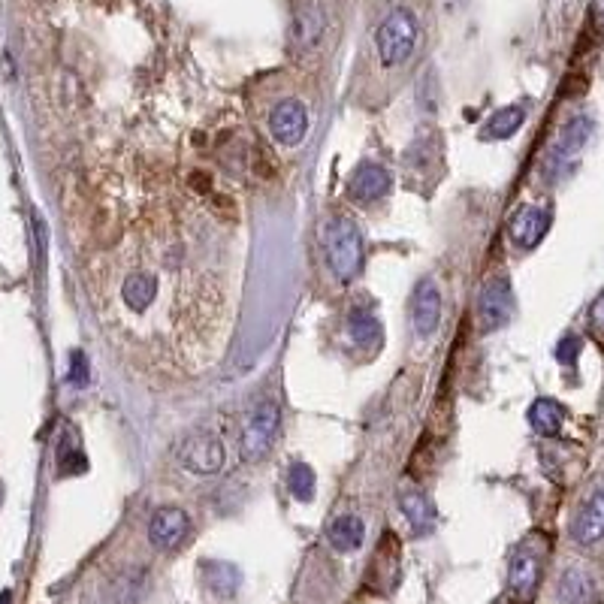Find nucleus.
<instances>
[{
    "label": "nucleus",
    "instance_id": "obj_17",
    "mask_svg": "<svg viewBox=\"0 0 604 604\" xmlns=\"http://www.w3.org/2000/svg\"><path fill=\"white\" fill-rule=\"evenodd\" d=\"M559 604H595V583L583 568H568L559 577Z\"/></svg>",
    "mask_w": 604,
    "mask_h": 604
},
{
    "label": "nucleus",
    "instance_id": "obj_25",
    "mask_svg": "<svg viewBox=\"0 0 604 604\" xmlns=\"http://www.w3.org/2000/svg\"><path fill=\"white\" fill-rule=\"evenodd\" d=\"M67 381L76 384V387H85V384H88V360H85L82 351H73V354H70V375H67Z\"/></svg>",
    "mask_w": 604,
    "mask_h": 604
},
{
    "label": "nucleus",
    "instance_id": "obj_5",
    "mask_svg": "<svg viewBox=\"0 0 604 604\" xmlns=\"http://www.w3.org/2000/svg\"><path fill=\"white\" fill-rule=\"evenodd\" d=\"M514 315V290L505 275H496L484 284L478 296V327L481 333H493L505 327Z\"/></svg>",
    "mask_w": 604,
    "mask_h": 604
},
{
    "label": "nucleus",
    "instance_id": "obj_2",
    "mask_svg": "<svg viewBox=\"0 0 604 604\" xmlns=\"http://www.w3.org/2000/svg\"><path fill=\"white\" fill-rule=\"evenodd\" d=\"M278 432H281V408L266 399L248 414V420L242 426V435H239L242 463H260L266 453L275 447Z\"/></svg>",
    "mask_w": 604,
    "mask_h": 604
},
{
    "label": "nucleus",
    "instance_id": "obj_30",
    "mask_svg": "<svg viewBox=\"0 0 604 604\" xmlns=\"http://www.w3.org/2000/svg\"><path fill=\"white\" fill-rule=\"evenodd\" d=\"M499 604H511V601H499Z\"/></svg>",
    "mask_w": 604,
    "mask_h": 604
},
{
    "label": "nucleus",
    "instance_id": "obj_9",
    "mask_svg": "<svg viewBox=\"0 0 604 604\" xmlns=\"http://www.w3.org/2000/svg\"><path fill=\"white\" fill-rule=\"evenodd\" d=\"M604 538V487H595L571 520V541L577 547H595Z\"/></svg>",
    "mask_w": 604,
    "mask_h": 604
},
{
    "label": "nucleus",
    "instance_id": "obj_4",
    "mask_svg": "<svg viewBox=\"0 0 604 604\" xmlns=\"http://www.w3.org/2000/svg\"><path fill=\"white\" fill-rule=\"evenodd\" d=\"M179 460L194 475H218L224 469V444L212 432L197 429L179 444Z\"/></svg>",
    "mask_w": 604,
    "mask_h": 604
},
{
    "label": "nucleus",
    "instance_id": "obj_29",
    "mask_svg": "<svg viewBox=\"0 0 604 604\" xmlns=\"http://www.w3.org/2000/svg\"><path fill=\"white\" fill-rule=\"evenodd\" d=\"M0 502H4V487H0Z\"/></svg>",
    "mask_w": 604,
    "mask_h": 604
},
{
    "label": "nucleus",
    "instance_id": "obj_18",
    "mask_svg": "<svg viewBox=\"0 0 604 604\" xmlns=\"http://www.w3.org/2000/svg\"><path fill=\"white\" fill-rule=\"evenodd\" d=\"M324 28H327V19L321 13V7H302L293 19V43L299 49H312L321 37H324Z\"/></svg>",
    "mask_w": 604,
    "mask_h": 604
},
{
    "label": "nucleus",
    "instance_id": "obj_26",
    "mask_svg": "<svg viewBox=\"0 0 604 604\" xmlns=\"http://www.w3.org/2000/svg\"><path fill=\"white\" fill-rule=\"evenodd\" d=\"M589 327H592L598 336H604V293L589 306Z\"/></svg>",
    "mask_w": 604,
    "mask_h": 604
},
{
    "label": "nucleus",
    "instance_id": "obj_24",
    "mask_svg": "<svg viewBox=\"0 0 604 604\" xmlns=\"http://www.w3.org/2000/svg\"><path fill=\"white\" fill-rule=\"evenodd\" d=\"M580 348H583V342H580V336H565L559 345H556V360L559 363H565V366H571L574 360H577V354H580Z\"/></svg>",
    "mask_w": 604,
    "mask_h": 604
},
{
    "label": "nucleus",
    "instance_id": "obj_14",
    "mask_svg": "<svg viewBox=\"0 0 604 604\" xmlns=\"http://www.w3.org/2000/svg\"><path fill=\"white\" fill-rule=\"evenodd\" d=\"M399 508H402V514H405V520H408V526H411L414 535H429V532L435 529L438 514H435V505L429 502L426 493H420V490H405V493L399 496Z\"/></svg>",
    "mask_w": 604,
    "mask_h": 604
},
{
    "label": "nucleus",
    "instance_id": "obj_22",
    "mask_svg": "<svg viewBox=\"0 0 604 604\" xmlns=\"http://www.w3.org/2000/svg\"><path fill=\"white\" fill-rule=\"evenodd\" d=\"M348 333L357 345H375L381 339V321L369 309H354L348 318Z\"/></svg>",
    "mask_w": 604,
    "mask_h": 604
},
{
    "label": "nucleus",
    "instance_id": "obj_10",
    "mask_svg": "<svg viewBox=\"0 0 604 604\" xmlns=\"http://www.w3.org/2000/svg\"><path fill=\"white\" fill-rule=\"evenodd\" d=\"M541 583V553L532 550L529 544L520 547L514 556H511V565H508V589L517 601H529L535 595Z\"/></svg>",
    "mask_w": 604,
    "mask_h": 604
},
{
    "label": "nucleus",
    "instance_id": "obj_15",
    "mask_svg": "<svg viewBox=\"0 0 604 604\" xmlns=\"http://www.w3.org/2000/svg\"><path fill=\"white\" fill-rule=\"evenodd\" d=\"M327 538H330V547L339 550V553H354L363 547V538H366V526L357 514H342L330 523L327 529Z\"/></svg>",
    "mask_w": 604,
    "mask_h": 604
},
{
    "label": "nucleus",
    "instance_id": "obj_11",
    "mask_svg": "<svg viewBox=\"0 0 604 604\" xmlns=\"http://www.w3.org/2000/svg\"><path fill=\"white\" fill-rule=\"evenodd\" d=\"M547 230H550V215L541 206H520L508 221V233H511L514 245L523 251L538 248L541 239L547 236Z\"/></svg>",
    "mask_w": 604,
    "mask_h": 604
},
{
    "label": "nucleus",
    "instance_id": "obj_27",
    "mask_svg": "<svg viewBox=\"0 0 604 604\" xmlns=\"http://www.w3.org/2000/svg\"><path fill=\"white\" fill-rule=\"evenodd\" d=\"M592 25L598 34H604V0H592Z\"/></svg>",
    "mask_w": 604,
    "mask_h": 604
},
{
    "label": "nucleus",
    "instance_id": "obj_20",
    "mask_svg": "<svg viewBox=\"0 0 604 604\" xmlns=\"http://www.w3.org/2000/svg\"><path fill=\"white\" fill-rule=\"evenodd\" d=\"M523 121H526V109H523V106H505V109H499V112L487 121L484 136H487V139H508V136H514V133L523 127Z\"/></svg>",
    "mask_w": 604,
    "mask_h": 604
},
{
    "label": "nucleus",
    "instance_id": "obj_3",
    "mask_svg": "<svg viewBox=\"0 0 604 604\" xmlns=\"http://www.w3.org/2000/svg\"><path fill=\"white\" fill-rule=\"evenodd\" d=\"M417 46V22L408 10H393L375 31V49L384 67H399Z\"/></svg>",
    "mask_w": 604,
    "mask_h": 604
},
{
    "label": "nucleus",
    "instance_id": "obj_21",
    "mask_svg": "<svg viewBox=\"0 0 604 604\" xmlns=\"http://www.w3.org/2000/svg\"><path fill=\"white\" fill-rule=\"evenodd\" d=\"M287 490L296 502H312L315 499V490H318V478H315V469L306 466V463H293L287 469Z\"/></svg>",
    "mask_w": 604,
    "mask_h": 604
},
{
    "label": "nucleus",
    "instance_id": "obj_16",
    "mask_svg": "<svg viewBox=\"0 0 604 604\" xmlns=\"http://www.w3.org/2000/svg\"><path fill=\"white\" fill-rule=\"evenodd\" d=\"M121 296L127 302V309H133L136 315L145 312L158 296V278L151 272H130L121 284Z\"/></svg>",
    "mask_w": 604,
    "mask_h": 604
},
{
    "label": "nucleus",
    "instance_id": "obj_8",
    "mask_svg": "<svg viewBox=\"0 0 604 604\" xmlns=\"http://www.w3.org/2000/svg\"><path fill=\"white\" fill-rule=\"evenodd\" d=\"M390 188H393L390 170L381 167V164L363 161V164L354 170L351 182H348V197H351V203H357V206H372V203L384 200V197L390 194Z\"/></svg>",
    "mask_w": 604,
    "mask_h": 604
},
{
    "label": "nucleus",
    "instance_id": "obj_23",
    "mask_svg": "<svg viewBox=\"0 0 604 604\" xmlns=\"http://www.w3.org/2000/svg\"><path fill=\"white\" fill-rule=\"evenodd\" d=\"M58 463H61V475H82V472L88 469V457H85L79 447H73V450H64V447H61Z\"/></svg>",
    "mask_w": 604,
    "mask_h": 604
},
{
    "label": "nucleus",
    "instance_id": "obj_7",
    "mask_svg": "<svg viewBox=\"0 0 604 604\" xmlns=\"http://www.w3.org/2000/svg\"><path fill=\"white\" fill-rule=\"evenodd\" d=\"M269 133L278 145L293 148L306 139L309 133V109L299 100H281L272 112H269Z\"/></svg>",
    "mask_w": 604,
    "mask_h": 604
},
{
    "label": "nucleus",
    "instance_id": "obj_12",
    "mask_svg": "<svg viewBox=\"0 0 604 604\" xmlns=\"http://www.w3.org/2000/svg\"><path fill=\"white\" fill-rule=\"evenodd\" d=\"M411 321L420 339H429L441 321V293L432 281H420L411 296Z\"/></svg>",
    "mask_w": 604,
    "mask_h": 604
},
{
    "label": "nucleus",
    "instance_id": "obj_6",
    "mask_svg": "<svg viewBox=\"0 0 604 604\" xmlns=\"http://www.w3.org/2000/svg\"><path fill=\"white\" fill-rule=\"evenodd\" d=\"M188 532H191V517L182 508H173V505L158 508L155 517H151V523H148V541H151V547L161 550V553L179 550L185 544Z\"/></svg>",
    "mask_w": 604,
    "mask_h": 604
},
{
    "label": "nucleus",
    "instance_id": "obj_1",
    "mask_svg": "<svg viewBox=\"0 0 604 604\" xmlns=\"http://www.w3.org/2000/svg\"><path fill=\"white\" fill-rule=\"evenodd\" d=\"M324 251L339 281H354L363 272V260H366L363 233L351 218L339 215L324 224Z\"/></svg>",
    "mask_w": 604,
    "mask_h": 604
},
{
    "label": "nucleus",
    "instance_id": "obj_13",
    "mask_svg": "<svg viewBox=\"0 0 604 604\" xmlns=\"http://www.w3.org/2000/svg\"><path fill=\"white\" fill-rule=\"evenodd\" d=\"M589 136H592V121H589L586 115L571 118V121L562 127L559 142H556V148H553V164H556V167L571 164V161L580 155V151H583V145L589 142Z\"/></svg>",
    "mask_w": 604,
    "mask_h": 604
},
{
    "label": "nucleus",
    "instance_id": "obj_19",
    "mask_svg": "<svg viewBox=\"0 0 604 604\" xmlns=\"http://www.w3.org/2000/svg\"><path fill=\"white\" fill-rule=\"evenodd\" d=\"M529 423H532V429L538 435L553 438L565 426V408L556 399H535L532 408H529Z\"/></svg>",
    "mask_w": 604,
    "mask_h": 604
},
{
    "label": "nucleus",
    "instance_id": "obj_28",
    "mask_svg": "<svg viewBox=\"0 0 604 604\" xmlns=\"http://www.w3.org/2000/svg\"><path fill=\"white\" fill-rule=\"evenodd\" d=\"M0 604H13V592H0Z\"/></svg>",
    "mask_w": 604,
    "mask_h": 604
}]
</instances>
